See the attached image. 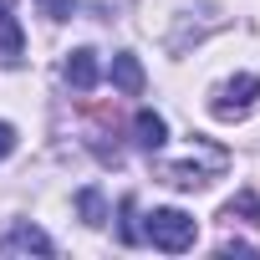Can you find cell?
Masks as SVG:
<instances>
[{
  "instance_id": "obj_4",
  "label": "cell",
  "mask_w": 260,
  "mask_h": 260,
  "mask_svg": "<svg viewBox=\"0 0 260 260\" xmlns=\"http://www.w3.org/2000/svg\"><path fill=\"white\" fill-rule=\"evenodd\" d=\"M51 250H56L51 235L36 230L31 219H16L6 235H0V255H6V260H11V255H51Z\"/></svg>"
},
{
  "instance_id": "obj_6",
  "label": "cell",
  "mask_w": 260,
  "mask_h": 260,
  "mask_svg": "<svg viewBox=\"0 0 260 260\" xmlns=\"http://www.w3.org/2000/svg\"><path fill=\"white\" fill-rule=\"evenodd\" d=\"M61 77H67L72 92H92V87H97V51H92V46H77V51L67 56Z\"/></svg>"
},
{
  "instance_id": "obj_3",
  "label": "cell",
  "mask_w": 260,
  "mask_h": 260,
  "mask_svg": "<svg viewBox=\"0 0 260 260\" xmlns=\"http://www.w3.org/2000/svg\"><path fill=\"white\" fill-rule=\"evenodd\" d=\"M255 102H260V77H230V82L209 97V112H214L219 122H230V117H245Z\"/></svg>"
},
{
  "instance_id": "obj_9",
  "label": "cell",
  "mask_w": 260,
  "mask_h": 260,
  "mask_svg": "<svg viewBox=\"0 0 260 260\" xmlns=\"http://www.w3.org/2000/svg\"><path fill=\"white\" fill-rule=\"evenodd\" d=\"M117 240L122 245H143V224H138V199L133 194H122V204H117Z\"/></svg>"
},
{
  "instance_id": "obj_12",
  "label": "cell",
  "mask_w": 260,
  "mask_h": 260,
  "mask_svg": "<svg viewBox=\"0 0 260 260\" xmlns=\"http://www.w3.org/2000/svg\"><path fill=\"white\" fill-rule=\"evenodd\" d=\"M36 6H41V16H46V21H72L77 0H36Z\"/></svg>"
},
{
  "instance_id": "obj_7",
  "label": "cell",
  "mask_w": 260,
  "mask_h": 260,
  "mask_svg": "<svg viewBox=\"0 0 260 260\" xmlns=\"http://www.w3.org/2000/svg\"><path fill=\"white\" fill-rule=\"evenodd\" d=\"M107 77H112V87L122 92V97H143V67H138V56H127V51H117L112 56V67H107Z\"/></svg>"
},
{
  "instance_id": "obj_1",
  "label": "cell",
  "mask_w": 260,
  "mask_h": 260,
  "mask_svg": "<svg viewBox=\"0 0 260 260\" xmlns=\"http://www.w3.org/2000/svg\"><path fill=\"white\" fill-rule=\"evenodd\" d=\"M224 169H230V153L199 138V158H194V153H189V158H158V164H153V179L169 184V189H204V184L219 179Z\"/></svg>"
},
{
  "instance_id": "obj_11",
  "label": "cell",
  "mask_w": 260,
  "mask_h": 260,
  "mask_svg": "<svg viewBox=\"0 0 260 260\" xmlns=\"http://www.w3.org/2000/svg\"><path fill=\"white\" fill-rule=\"evenodd\" d=\"M77 209H82V219L97 230V224H107V199H102V189L97 184H87L82 194H77Z\"/></svg>"
},
{
  "instance_id": "obj_2",
  "label": "cell",
  "mask_w": 260,
  "mask_h": 260,
  "mask_svg": "<svg viewBox=\"0 0 260 260\" xmlns=\"http://www.w3.org/2000/svg\"><path fill=\"white\" fill-rule=\"evenodd\" d=\"M194 235H199V224H194L184 209H153L148 224H143V240L158 245V250H169V255H184V250L194 245Z\"/></svg>"
},
{
  "instance_id": "obj_10",
  "label": "cell",
  "mask_w": 260,
  "mask_h": 260,
  "mask_svg": "<svg viewBox=\"0 0 260 260\" xmlns=\"http://www.w3.org/2000/svg\"><path fill=\"white\" fill-rule=\"evenodd\" d=\"M219 219H245V224H260V194L255 189H240L230 204H224V214Z\"/></svg>"
},
{
  "instance_id": "obj_5",
  "label": "cell",
  "mask_w": 260,
  "mask_h": 260,
  "mask_svg": "<svg viewBox=\"0 0 260 260\" xmlns=\"http://www.w3.org/2000/svg\"><path fill=\"white\" fill-rule=\"evenodd\" d=\"M0 61H6V67L26 61V36L16 26V0H0Z\"/></svg>"
},
{
  "instance_id": "obj_13",
  "label": "cell",
  "mask_w": 260,
  "mask_h": 260,
  "mask_svg": "<svg viewBox=\"0 0 260 260\" xmlns=\"http://www.w3.org/2000/svg\"><path fill=\"white\" fill-rule=\"evenodd\" d=\"M11 148H16V127H11V122H0V164L11 158Z\"/></svg>"
},
{
  "instance_id": "obj_8",
  "label": "cell",
  "mask_w": 260,
  "mask_h": 260,
  "mask_svg": "<svg viewBox=\"0 0 260 260\" xmlns=\"http://www.w3.org/2000/svg\"><path fill=\"white\" fill-rule=\"evenodd\" d=\"M133 143H138V148H148V153H158V148L169 143V122H164L158 112H148V107H143V112H133Z\"/></svg>"
}]
</instances>
